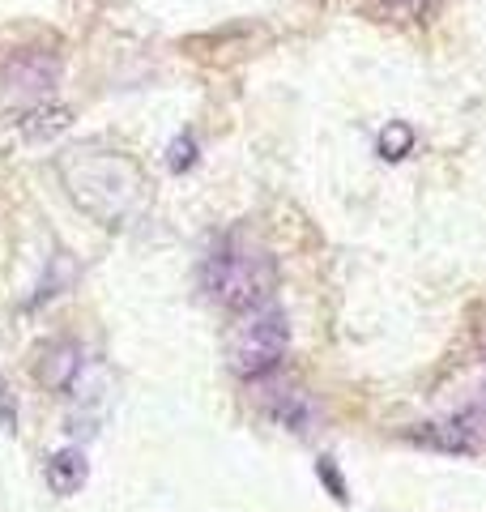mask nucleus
Listing matches in <instances>:
<instances>
[{
	"mask_svg": "<svg viewBox=\"0 0 486 512\" xmlns=\"http://www.w3.org/2000/svg\"><path fill=\"white\" fill-rule=\"evenodd\" d=\"M56 175L69 201L81 214H90L99 227H133L150 205V180L124 150H111L103 141H81L56 154Z\"/></svg>",
	"mask_w": 486,
	"mask_h": 512,
	"instance_id": "nucleus-1",
	"label": "nucleus"
},
{
	"mask_svg": "<svg viewBox=\"0 0 486 512\" xmlns=\"http://www.w3.org/2000/svg\"><path fill=\"white\" fill-rule=\"evenodd\" d=\"M278 286V265L273 256L248 235H222L201 261V291L226 312H248L265 303Z\"/></svg>",
	"mask_w": 486,
	"mask_h": 512,
	"instance_id": "nucleus-2",
	"label": "nucleus"
},
{
	"mask_svg": "<svg viewBox=\"0 0 486 512\" xmlns=\"http://www.w3.org/2000/svg\"><path fill=\"white\" fill-rule=\"evenodd\" d=\"M239 320L226 333V367L239 380H261L286 359L290 346V325L278 303H256L248 312H235Z\"/></svg>",
	"mask_w": 486,
	"mask_h": 512,
	"instance_id": "nucleus-3",
	"label": "nucleus"
},
{
	"mask_svg": "<svg viewBox=\"0 0 486 512\" xmlns=\"http://www.w3.org/2000/svg\"><path fill=\"white\" fill-rule=\"evenodd\" d=\"M410 444L418 448H435V453H452V457H474L486 453V419L478 410H461L448 419H435L410 431Z\"/></svg>",
	"mask_w": 486,
	"mask_h": 512,
	"instance_id": "nucleus-4",
	"label": "nucleus"
},
{
	"mask_svg": "<svg viewBox=\"0 0 486 512\" xmlns=\"http://www.w3.org/2000/svg\"><path fill=\"white\" fill-rule=\"evenodd\" d=\"M56 86H60V56L47 52V47H22V52L5 60V90L18 94V99L43 103Z\"/></svg>",
	"mask_w": 486,
	"mask_h": 512,
	"instance_id": "nucleus-5",
	"label": "nucleus"
},
{
	"mask_svg": "<svg viewBox=\"0 0 486 512\" xmlns=\"http://www.w3.org/2000/svg\"><path fill=\"white\" fill-rule=\"evenodd\" d=\"M73 124V111L69 107H56V103H26L18 116H5V146H18V150H35L47 146L52 137H60L64 128Z\"/></svg>",
	"mask_w": 486,
	"mask_h": 512,
	"instance_id": "nucleus-6",
	"label": "nucleus"
},
{
	"mask_svg": "<svg viewBox=\"0 0 486 512\" xmlns=\"http://www.w3.org/2000/svg\"><path fill=\"white\" fill-rule=\"evenodd\" d=\"M81 367H86V350H81V342L60 338L39 355V380L56 393H73Z\"/></svg>",
	"mask_w": 486,
	"mask_h": 512,
	"instance_id": "nucleus-7",
	"label": "nucleus"
},
{
	"mask_svg": "<svg viewBox=\"0 0 486 512\" xmlns=\"http://www.w3.org/2000/svg\"><path fill=\"white\" fill-rule=\"evenodd\" d=\"M47 487H52L56 495H77L81 487H86V478H90V466H86V453L81 448H60V453L47 457Z\"/></svg>",
	"mask_w": 486,
	"mask_h": 512,
	"instance_id": "nucleus-8",
	"label": "nucleus"
},
{
	"mask_svg": "<svg viewBox=\"0 0 486 512\" xmlns=\"http://www.w3.org/2000/svg\"><path fill=\"white\" fill-rule=\"evenodd\" d=\"M269 414H273V419H278L282 427H290V431H307V423H312V406H307L299 393H290V389L273 397Z\"/></svg>",
	"mask_w": 486,
	"mask_h": 512,
	"instance_id": "nucleus-9",
	"label": "nucleus"
},
{
	"mask_svg": "<svg viewBox=\"0 0 486 512\" xmlns=\"http://www.w3.org/2000/svg\"><path fill=\"white\" fill-rule=\"evenodd\" d=\"M376 150H380V158H384V163H401V158L414 150V128L405 124V120L384 124V128H380V141H376Z\"/></svg>",
	"mask_w": 486,
	"mask_h": 512,
	"instance_id": "nucleus-10",
	"label": "nucleus"
},
{
	"mask_svg": "<svg viewBox=\"0 0 486 512\" xmlns=\"http://www.w3.org/2000/svg\"><path fill=\"white\" fill-rule=\"evenodd\" d=\"M316 474H320V483H324V491L333 495L337 504H350V487H346V478H342V470L333 466V457H320L316 461Z\"/></svg>",
	"mask_w": 486,
	"mask_h": 512,
	"instance_id": "nucleus-11",
	"label": "nucleus"
},
{
	"mask_svg": "<svg viewBox=\"0 0 486 512\" xmlns=\"http://www.w3.org/2000/svg\"><path fill=\"white\" fill-rule=\"evenodd\" d=\"M192 163H197V141H192L188 133L175 137L171 150H167V167H171V171H188Z\"/></svg>",
	"mask_w": 486,
	"mask_h": 512,
	"instance_id": "nucleus-12",
	"label": "nucleus"
},
{
	"mask_svg": "<svg viewBox=\"0 0 486 512\" xmlns=\"http://www.w3.org/2000/svg\"><path fill=\"white\" fill-rule=\"evenodd\" d=\"M0 427H5V431H18V406H13V393H9L5 372H0Z\"/></svg>",
	"mask_w": 486,
	"mask_h": 512,
	"instance_id": "nucleus-13",
	"label": "nucleus"
},
{
	"mask_svg": "<svg viewBox=\"0 0 486 512\" xmlns=\"http://www.w3.org/2000/svg\"><path fill=\"white\" fill-rule=\"evenodd\" d=\"M52 265H60V269H64V282H73V265H69V256L60 252V261L52 256ZM43 295H56V278H52V274L43 278V291H39V299H43Z\"/></svg>",
	"mask_w": 486,
	"mask_h": 512,
	"instance_id": "nucleus-14",
	"label": "nucleus"
},
{
	"mask_svg": "<svg viewBox=\"0 0 486 512\" xmlns=\"http://www.w3.org/2000/svg\"><path fill=\"white\" fill-rule=\"evenodd\" d=\"M388 9L393 13H405V18H410V13H423L427 9V0H384Z\"/></svg>",
	"mask_w": 486,
	"mask_h": 512,
	"instance_id": "nucleus-15",
	"label": "nucleus"
}]
</instances>
